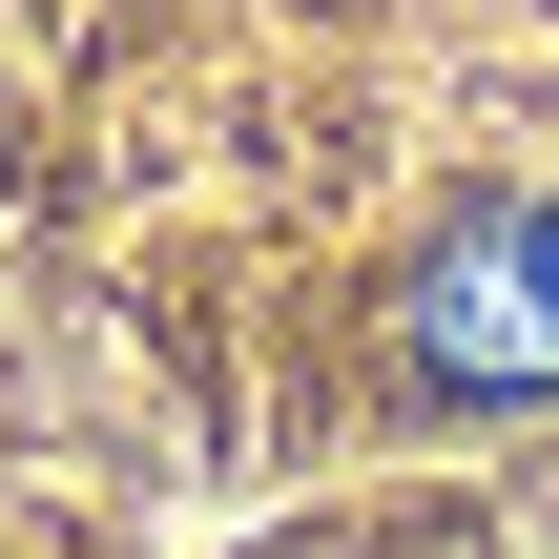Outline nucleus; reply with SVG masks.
<instances>
[{"instance_id":"f257e3e1","label":"nucleus","mask_w":559,"mask_h":559,"mask_svg":"<svg viewBox=\"0 0 559 559\" xmlns=\"http://www.w3.org/2000/svg\"><path fill=\"white\" fill-rule=\"evenodd\" d=\"M394 353H415V394H477V415L559 394V207H456L394 290Z\"/></svg>"}]
</instances>
